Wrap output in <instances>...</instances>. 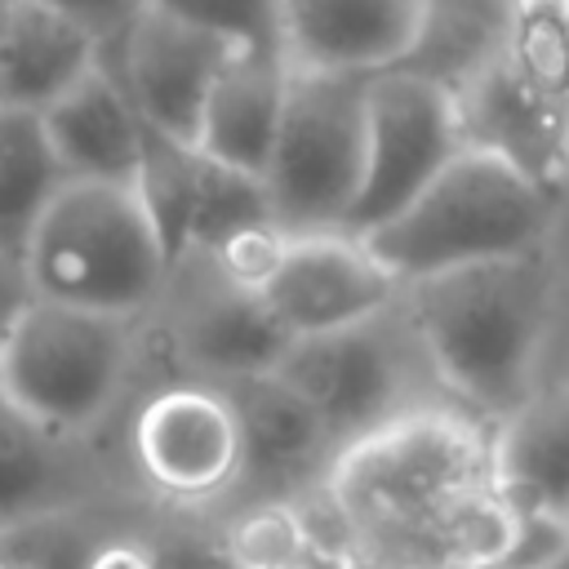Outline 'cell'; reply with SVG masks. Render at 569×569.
<instances>
[{"mask_svg":"<svg viewBox=\"0 0 569 569\" xmlns=\"http://www.w3.org/2000/svg\"><path fill=\"white\" fill-rule=\"evenodd\" d=\"M445 569H485V565H445Z\"/></svg>","mask_w":569,"mask_h":569,"instance_id":"33","label":"cell"},{"mask_svg":"<svg viewBox=\"0 0 569 569\" xmlns=\"http://www.w3.org/2000/svg\"><path fill=\"white\" fill-rule=\"evenodd\" d=\"M133 365V320L31 298L0 338V400L49 436L107 418Z\"/></svg>","mask_w":569,"mask_h":569,"instance_id":"5","label":"cell"},{"mask_svg":"<svg viewBox=\"0 0 569 569\" xmlns=\"http://www.w3.org/2000/svg\"><path fill=\"white\" fill-rule=\"evenodd\" d=\"M493 53L533 107L569 120V0H507Z\"/></svg>","mask_w":569,"mask_h":569,"instance_id":"21","label":"cell"},{"mask_svg":"<svg viewBox=\"0 0 569 569\" xmlns=\"http://www.w3.org/2000/svg\"><path fill=\"white\" fill-rule=\"evenodd\" d=\"M231 53L236 44L222 36L187 27L147 4V13L111 49H102V67L124 84L142 124L196 147L209 89Z\"/></svg>","mask_w":569,"mask_h":569,"instance_id":"11","label":"cell"},{"mask_svg":"<svg viewBox=\"0 0 569 569\" xmlns=\"http://www.w3.org/2000/svg\"><path fill=\"white\" fill-rule=\"evenodd\" d=\"M107 538L93 533L89 520H80V511L58 502V507H44L36 516L4 525L0 529V560H13L22 569H89Z\"/></svg>","mask_w":569,"mask_h":569,"instance_id":"25","label":"cell"},{"mask_svg":"<svg viewBox=\"0 0 569 569\" xmlns=\"http://www.w3.org/2000/svg\"><path fill=\"white\" fill-rule=\"evenodd\" d=\"M67 169L53 156L40 111L4 107L0 111V253L22 258L27 240L62 191Z\"/></svg>","mask_w":569,"mask_h":569,"instance_id":"20","label":"cell"},{"mask_svg":"<svg viewBox=\"0 0 569 569\" xmlns=\"http://www.w3.org/2000/svg\"><path fill=\"white\" fill-rule=\"evenodd\" d=\"M284 84H289L284 53L236 49L209 89L196 147L231 169L262 178L284 111Z\"/></svg>","mask_w":569,"mask_h":569,"instance_id":"18","label":"cell"},{"mask_svg":"<svg viewBox=\"0 0 569 569\" xmlns=\"http://www.w3.org/2000/svg\"><path fill=\"white\" fill-rule=\"evenodd\" d=\"M347 569H382V565H369V560H356V556H351V560H347Z\"/></svg>","mask_w":569,"mask_h":569,"instance_id":"31","label":"cell"},{"mask_svg":"<svg viewBox=\"0 0 569 569\" xmlns=\"http://www.w3.org/2000/svg\"><path fill=\"white\" fill-rule=\"evenodd\" d=\"M271 204H267V187L258 173L231 169L213 156H204L200 164V182H196V204H191V236H187V258L191 253H213L218 244H227L231 236L249 231V227H267Z\"/></svg>","mask_w":569,"mask_h":569,"instance_id":"24","label":"cell"},{"mask_svg":"<svg viewBox=\"0 0 569 569\" xmlns=\"http://www.w3.org/2000/svg\"><path fill=\"white\" fill-rule=\"evenodd\" d=\"M325 493L351 556L382 569H489L511 533V507L493 485L489 422L453 400L405 409L342 445Z\"/></svg>","mask_w":569,"mask_h":569,"instance_id":"1","label":"cell"},{"mask_svg":"<svg viewBox=\"0 0 569 569\" xmlns=\"http://www.w3.org/2000/svg\"><path fill=\"white\" fill-rule=\"evenodd\" d=\"M462 147L453 84L405 67L373 71L365 80V173L342 231L369 236L391 222Z\"/></svg>","mask_w":569,"mask_h":569,"instance_id":"7","label":"cell"},{"mask_svg":"<svg viewBox=\"0 0 569 569\" xmlns=\"http://www.w3.org/2000/svg\"><path fill=\"white\" fill-rule=\"evenodd\" d=\"M0 13H4V0H0Z\"/></svg>","mask_w":569,"mask_h":569,"instance_id":"36","label":"cell"},{"mask_svg":"<svg viewBox=\"0 0 569 569\" xmlns=\"http://www.w3.org/2000/svg\"><path fill=\"white\" fill-rule=\"evenodd\" d=\"M227 569H236V565H227Z\"/></svg>","mask_w":569,"mask_h":569,"instance_id":"37","label":"cell"},{"mask_svg":"<svg viewBox=\"0 0 569 569\" xmlns=\"http://www.w3.org/2000/svg\"><path fill=\"white\" fill-rule=\"evenodd\" d=\"M89 569H160L156 565V542H142V538H129V533H111L93 565Z\"/></svg>","mask_w":569,"mask_h":569,"instance_id":"29","label":"cell"},{"mask_svg":"<svg viewBox=\"0 0 569 569\" xmlns=\"http://www.w3.org/2000/svg\"><path fill=\"white\" fill-rule=\"evenodd\" d=\"M280 9L289 62L356 76L396 67L431 27V0H280Z\"/></svg>","mask_w":569,"mask_h":569,"instance_id":"13","label":"cell"},{"mask_svg":"<svg viewBox=\"0 0 569 569\" xmlns=\"http://www.w3.org/2000/svg\"><path fill=\"white\" fill-rule=\"evenodd\" d=\"M569 551V516L556 511H511L507 547L489 569H547Z\"/></svg>","mask_w":569,"mask_h":569,"instance_id":"27","label":"cell"},{"mask_svg":"<svg viewBox=\"0 0 569 569\" xmlns=\"http://www.w3.org/2000/svg\"><path fill=\"white\" fill-rule=\"evenodd\" d=\"M151 9L222 36L236 49L284 53V9L280 0H151Z\"/></svg>","mask_w":569,"mask_h":569,"instance_id":"26","label":"cell"},{"mask_svg":"<svg viewBox=\"0 0 569 569\" xmlns=\"http://www.w3.org/2000/svg\"><path fill=\"white\" fill-rule=\"evenodd\" d=\"M547 569H569V551H565V556H560V560H551V565H547Z\"/></svg>","mask_w":569,"mask_h":569,"instance_id":"32","label":"cell"},{"mask_svg":"<svg viewBox=\"0 0 569 569\" xmlns=\"http://www.w3.org/2000/svg\"><path fill=\"white\" fill-rule=\"evenodd\" d=\"M22 267L36 298L124 320L142 316L173 276L138 187L84 178H67L49 200Z\"/></svg>","mask_w":569,"mask_h":569,"instance_id":"4","label":"cell"},{"mask_svg":"<svg viewBox=\"0 0 569 569\" xmlns=\"http://www.w3.org/2000/svg\"><path fill=\"white\" fill-rule=\"evenodd\" d=\"M365 80L289 62L284 111L262 169L267 204L284 236L347 227L365 173Z\"/></svg>","mask_w":569,"mask_h":569,"instance_id":"6","label":"cell"},{"mask_svg":"<svg viewBox=\"0 0 569 569\" xmlns=\"http://www.w3.org/2000/svg\"><path fill=\"white\" fill-rule=\"evenodd\" d=\"M200 164H204V151L191 147V142H173L164 133H156L147 124V138H142V169L133 178L151 222H156V236L169 253V267H178L187 258V236H191V204H196V182H200Z\"/></svg>","mask_w":569,"mask_h":569,"instance_id":"23","label":"cell"},{"mask_svg":"<svg viewBox=\"0 0 569 569\" xmlns=\"http://www.w3.org/2000/svg\"><path fill=\"white\" fill-rule=\"evenodd\" d=\"M556 200L511 160L462 147L391 222L369 231V249L405 280H427L453 267L511 258L547 244Z\"/></svg>","mask_w":569,"mask_h":569,"instance_id":"3","label":"cell"},{"mask_svg":"<svg viewBox=\"0 0 569 569\" xmlns=\"http://www.w3.org/2000/svg\"><path fill=\"white\" fill-rule=\"evenodd\" d=\"M31 298H36V293H31V280H27L22 258L0 253V333L9 329V320H13Z\"/></svg>","mask_w":569,"mask_h":569,"instance_id":"30","label":"cell"},{"mask_svg":"<svg viewBox=\"0 0 569 569\" xmlns=\"http://www.w3.org/2000/svg\"><path fill=\"white\" fill-rule=\"evenodd\" d=\"M556 271L542 249L405 284V325L453 405L489 427L542 387Z\"/></svg>","mask_w":569,"mask_h":569,"instance_id":"2","label":"cell"},{"mask_svg":"<svg viewBox=\"0 0 569 569\" xmlns=\"http://www.w3.org/2000/svg\"><path fill=\"white\" fill-rule=\"evenodd\" d=\"M218 387L231 396V409L240 418L244 467L231 493L240 498V507L302 498L316 485H325L338 458V440L329 436L325 418L276 369Z\"/></svg>","mask_w":569,"mask_h":569,"instance_id":"12","label":"cell"},{"mask_svg":"<svg viewBox=\"0 0 569 569\" xmlns=\"http://www.w3.org/2000/svg\"><path fill=\"white\" fill-rule=\"evenodd\" d=\"M49 9L67 13L76 27H84L102 49H111L142 13L151 0H44Z\"/></svg>","mask_w":569,"mask_h":569,"instance_id":"28","label":"cell"},{"mask_svg":"<svg viewBox=\"0 0 569 569\" xmlns=\"http://www.w3.org/2000/svg\"><path fill=\"white\" fill-rule=\"evenodd\" d=\"M40 120L67 178H84V182L138 178L147 124L129 102L124 84L102 67V58L84 80H76L58 102H49Z\"/></svg>","mask_w":569,"mask_h":569,"instance_id":"16","label":"cell"},{"mask_svg":"<svg viewBox=\"0 0 569 569\" xmlns=\"http://www.w3.org/2000/svg\"><path fill=\"white\" fill-rule=\"evenodd\" d=\"M4 107H9V98H4V80H0V111H4Z\"/></svg>","mask_w":569,"mask_h":569,"instance_id":"34","label":"cell"},{"mask_svg":"<svg viewBox=\"0 0 569 569\" xmlns=\"http://www.w3.org/2000/svg\"><path fill=\"white\" fill-rule=\"evenodd\" d=\"M138 476L169 502L209 507L236 493L244 449L231 396L218 382H169L142 400L129 427Z\"/></svg>","mask_w":569,"mask_h":569,"instance_id":"8","label":"cell"},{"mask_svg":"<svg viewBox=\"0 0 569 569\" xmlns=\"http://www.w3.org/2000/svg\"><path fill=\"white\" fill-rule=\"evenodd\" d=\"M0 338H4V333H0Z\"/></svg>","mask_w":569,"mask_h":569,"instance_id":"38","label":"cell"},{"mask_svg":"<svg viewBox=\"0 0 569 569\" xmlns=\"http://www.w3.org/2000/svg\"><path fill=\"white\" fill-rule=\"evenodd\" d=\"M0 569H22V565H13V560H0Z\"/></svg>","mask_w":569,"mask_h":569,"instance_id":"35","label":"cell"},{"mask_svg":"<svg viewBox=\"0 0 569 569\" xmlns=\"http://www.w3.org/2000/svg\"><path fill=\"white\" fill-rule=\"evenodd\" d=\"M62 436H49L0 400V529L62 502Z\"/></svg>","mask_w":569,"mask_h":569,"instance_id":"22","label":"cell"},{"mask_svg":"<svg viewBox=\"0 0 569 569\" xmlns=\"http://www.w3.org/2000/svg\"><path fill=\"white\" fill-rule=\"evenodd\" d=\"M196 262L204 267V289H196L191 302L178 311V325H173L178 356L204 382H236V378L271 373L284 347L293 342L284 325L271 316V307L253 289L231 284L204 258Z\"/></svg>","mask_w":569,"mask_h":569,"instance_id":"14","label":"cell"},{"mask_svg":"<svg viewBox=\"0 0 569 569\" xmlns=\"http://www.w3.org/2000/svg\"><path fill=\"white\" fill-rule=\"evenodd\" d=\"M493 485L511 511L569 516V382H542L489 427Z\"/></svg>","mask_w":569,"mask_h":569,"instance_id":"17","label":"cell"},{"mask_svg":"<svg viewBox=\"0 0 569 569\" xmlns=\"http://www.w3.org/2000/svg\"><path fill=\"white\" fill-rule=\"evenodd\" d=\"M387 316L329 329V333H307L293 338L276 365V373L325 418L329 436L342 445L369 436L373 427L400 418L405 409L431 405L413 396L409 360L400 356L396 338L382 329Z\"/></svg>","mask_w":569,"mask_h":569,"instance_id":"9","label":"cell"},{"mask_svg":"<svg viewBox=\"0 0 569 569\" xmlns=\"http://www.w3.org/2000/svg\"><path fill=\"white\" fill-rule=\"evenodd\" d=\"M289 338L365 325L400 307L405 280L351 231L284 236L271 271L253 289Z\"/></svg>","mask_w":569,"mask_h":569,"instance_id":"10","label":"cell"},{"mask_svg":"<svg viewBox=\"0 0 569 569\" xmlns=\"http://www.w3.org/2000/svg\"><path fill=\"white\" fill-rule=\"evenodd\" d=\"M458 111H462V138L471 147L511 160L551 196L569 187V120H556L542 107H533L516 89L498 53H485L471 67V76L458 84Z\"/></svg>","mask_w":569,"mask_h":569,"instance_id":"15","label":"cell"},{"mask_svg":"<svg viewBox=\"0 0 569 569\" xmlns=\"http://www.w3.org/2000/svg\"><path fill=\"white\" fill-rule=\"evenodd\" d=\"M102 58V44L44 0H4L0 13V80L9 107L44 111Z\"/></svg>","mask_w":569,"mask_h":569,"instance_id":"19","label":"cell"}]
</instances>
